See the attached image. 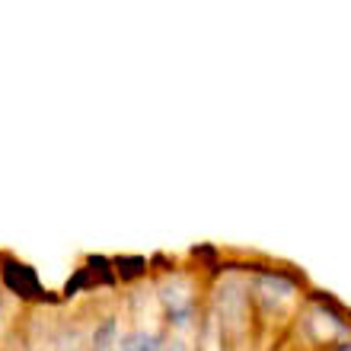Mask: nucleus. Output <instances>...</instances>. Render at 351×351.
I'll list each match as a JSON object with an SVG mask.
<instances>
[{
	"label": "nucleus",
	"instance_id": "nucleus-3",
	"mask_svg": "<svg viewBox=\"0 0 351 351\" xmlns=\"http://www.w3.org/2000/svg\"><path fill=\"white\" fill-rule=\"evenodd\" d=\"M90 351H119V323L115 316H106L90 339Z\"/></svg>",
	"mask_w": 351,
	"mask_h": 351
},
{
	"label": "nucleus",
	"instance_id": "nucleus-4",
	"mask_svg": "<svg viewBox=\"0 0 351 351\" xmlns=\"http://www.w3.org/2000/svg\"><path fill=\"white\" fill-rule=\"evenodd\" d=\"M163 351H189V345H185L182 339H167V348Z\"/></svg>",
	"mask_w": 351,
	"mask_h": 351
},
{
	"label": "nucleus",
	"instance_id": "nucleus-1",
	"mask_svg": "<svg viewBox=\"0 0 351 351\" xmlns=\"http://www.w3.org/2000/svg\"><path fill=\"white\" fill-rule=\"evenodd\" d=\"M157 297L160 306H163V319H167L169 329L182 332L189 326H195L198 319V291L192 287V281L185 275H167L157 285Z\"/></svg>",
	"mask_w": 351,
	"mask_h": 351
},
{
	"label": "nucleus",
	"instance_id": "nucleus-5",
	"mask_svg": "<svg viewBox=\"0 0 351 351\" xmlns=\"http://www.w3.org/2000/svg\"><path fill=\"white\" fill-rule=\"evenodd\" d=\"M0 319H3V306H0Z\"/></svg>",
	"mask_w": 351,
	"mask_h": 351
},
{
	"label": "nucleus",
	"instance_id": "nucleus-2",
	"mask_svg": "<svg viewBox=\"0 0 351 351\" xmlns=\"http://www.w3.org/2000/svg\"><path fill=\"white\" fill-rule=\"evenodd\" d=\"M0 275H3V285H7L13 294L23 297V300H42V297H45V287L38 281L36 268L26 265V262H7Z\"/></svg>",
	"mask_w": 351,
	"mask_h": 351
}]
</instances>
